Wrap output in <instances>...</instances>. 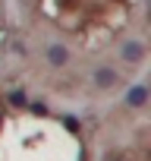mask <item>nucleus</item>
I'll list each match as a JSON object with an SVG mask.
<instances>
[{"mask_svg": "<svg viewBox=\"0 0 151 161\" xmlns=\"http://www.w3.org/2000/svg\"><path fill=\"white\" fill-rule=\"evenodd\" d=\"M69 60H72V51H69L63 41H50V44L44 47V63H47L50 69H63V66H69Z\"/></svg>", "mask_w": 151, "mask_h": 161, "instance_id": "f03ea898", "label": "nucleus"}, {"mask_svg": "<svg viewBox=\"0 0 151 161\" xmlns=\"http://www.w3.org/2000/svg\"><path fill=\"white\" fill-rule=\"evenodd\" d=\"M60 123H63V130H66L69 136H76V139L82 136V120H79V114L66 111V114H60Z\"/></svg>", "mask_w": 151, "mask_h": 161, "instance_id": "423d86ee", "label": "nucleus"}, {"mask_svg": "<svg viewBox=\"0 0 151 161\" xmlns=\"http://www.w3.org/2000/svg\"><path fill=\"white\" fill-rule=\"evenodd\" d=\"M29 111H32V114H38V117H44V114H47V104H44V101H32V104H29Z\"/></svg>", "mask_w": 151, "mask_h": 161, "instance_id": "0eeeda50", "label": "nucleus"}, {"mask_svg": "<svg viewBox=\"0 0 151 161\" xmlns=\"http://www.w3.org/2000/svg\"><path fill=\"white\" fill-rule=\"evenodd\" d=\"M104 161H126V155H123V148H110L104 155Z\"/></svg>", "mask_w": 151, "mask_h": 161, "instance_id": "6e6552de", "label": "nucleus"}, {"mask_svg": "<svg viewBox=\"0 0 151 161\" xmlns=\"http://www.w3.org/2000/svg\"><path fill=\"white\" fill-rule=\"evenodd\" d=\"M91 82H95V89H98V92H110V89L120 82V73H117L110 63H101V66H95V69H91Z\"/></svg>", "mask_w": 151, "mask_h": 161, "instance_id": "7ed1b4c3", "label": "nucleus"}, {"mask_svg": "<svg viewBox=\"0 0 151 161\" xmlns=\"http://www.w3.org/2000/svg\"><path fill=\"white\" fill-rule=\"evenodd\" d=\"M3 114H7V111H3V101H0V130H3Z\"/></svg>", "mask_w": 151, "mask_h": 161, "instance_id": "9d476101", "label": "nucleus"}, {"mask_svg": "<svg viewBox=\"0 0 151 161\" xmlns=\"http://www.w3.org/2000/svg\"><path fill=\"white\" fill-rule=\"evenodd\" d=\"M7 104H10L13 111H29V104H32L29 89H25V86H13V89L7 92Z\"/></svg>", "mask_w": 151, "mask_h": 161, "instance_id": "39448f33", "label": "nucleus"}, {"mask_svg": "<svg viewBox=\"0 0 151 161\" xmlns=\"http://www.w3.org/2000/svg\"><path fill=\"white\" fill-rule=\"evenodd\" d=\"M148 101H151V86L148 82H132L123 92V104L129 111H142V108H148Z\"/></svg>", "mask_w": 151, "mask_h": 161, "instance_id": "f257e3e1", "label": "nucleus"}, {"mask_svg": "<svg viewBox=\"0 0 151 161\" xmlns=\"http://www.w3.org/2000/svg\"><path fill=\"white\" fill-rule=\"evenodd\" d=\"M142 10H145V22H151V0H142Z\"/></svg>", "mask_w": 151, "mask_h": 161, "instance_id": "1a4fd4ad", "label": "nucleus"}, {"mask_svg": "<svg viewBox=\"0 0 151 161\" xmlns=\"http://www.w3.org/2000/svg\"><path fill=\"white\" fill-rule=\"evenodd\" d=\"M120 57H123V63H129V66L142 63V60H145V41H138V38H126V41L120 44Z\"/></svg>", "mask_w": 151, "mask_h": 161, "instance_id": "20e7f679", "label": "nucleus"}]
</instances>
